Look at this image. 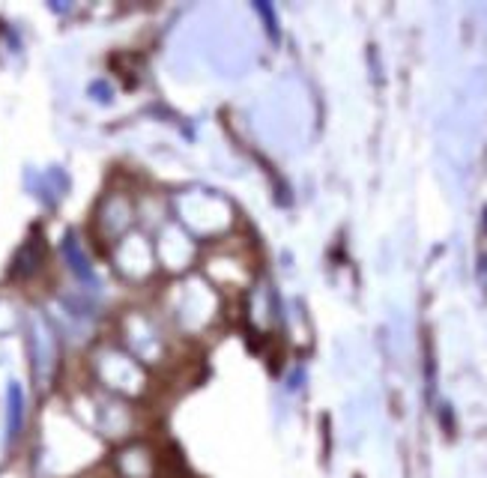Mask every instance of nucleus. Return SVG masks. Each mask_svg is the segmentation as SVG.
Listing matches in <instances>:
<instances>
[{
    "instance_id": "nucleus-1",
    "label": "nucleus",
    "mask_w": 487,
    "mask_h": 478,
    "mask_svg": "<svg viewBox=\"0 0 487 478\" xmlns=\"http://www.w3.org/2000/svg\"><path fill=\"white\" fill-rule=\"evenodd\" d=\"M24 419H28L24 389H21V382L10 380V386H6V401H4V437H6V446H13V442L21 440Z\"/></svg>"
},
{
    "instance_id": "nucleus-2",
    "label": "nucleus",
    "mask_w": 487,
    "mask_h": 478,
    "mask_svg": "<svg viewBox=\"0 0 487 478\" xmlns=\"http://www.w3.org/2000/svg\"><path fill=\"white\" fill-rule=\"evenodd\" d=\"M39 335H30V356H33V377L42 386H48L51 371H55V338L48 335V326L39 320Z\"/></svg>"
},
{
    "instance_id": "nucleus-3",
    "label": "nucleus",
    "mask_w": 487,
    "mask_h": 478,
    "mask_svg": "<svg viewBox=\"0 0 487 478\" xmlns=\"http://www.w3.org/2000/svg\"><path fill=\"white\" fill-rule=\"evenodd\" d=\"M60 251H63V260L69 264V269H72V275L78 278V281H84V284H90V287L99 284V281H96V273H93L90 260H87L81 242H78L75 233H66L63 242H60Z\"/></svg>"
},
{
    "instance_id": "nucleus-4",
    "label": "nucleus",
    "mask_w": 487,
    "mask_h": 478,
    "mask_svg": "<svg viewBox=\"0 0 487 478\" xmlns=\"http://www.w3.org/2000/svg\"><path fill=\"white\" fill-rule=\"evenodd\" d=\"M39 264H42V239H28L19 251H15L10 275L13 278H28V275L37 273Z\"/></svg>"
},
{
    "instance_id": "nucleus-5",
    "label": "nucleus",
    "mask_w": 487,
    "mask_h": 478,
    "mask_svg": "<svg viewBox=\"0 0 487 478\" xmlns=\"http://www.w3.org/2000/svg\"><path fill=\"white\" fill-rule=\"evenodd\" d=\"M257 13L266 19V24H269V33H273V37H275V15H273V10H269L266 4H257Z\"/></svg>"
},
{
    "instance_id": "nucleus-6",
    "label": "nucleus",
    "mask_w": 487,
    "mask_h": 478,
    "mask_svg": "<svg viewBox=\"0 0 487 478\" xmlns=\"http://www.w3.org/2000/svg\"><path fill=\"white\" fill-rule=\"evenodd\" d=\"M484 224H487V222H484Z\"/></svg>"
}]
</instances>
